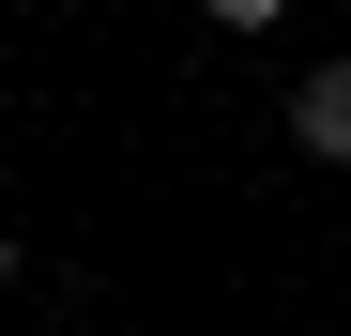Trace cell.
<instances>
[{
    "label": "cell",
    "mask_w": 351,
    "mask_h": 336,
    "mask_svg": "<svg viewBox=\"0 0 351 336\" xmlns=\"http://www.w3.org/2000/svg\"><path fill=\"white\" fill-rule=\"evenodd\" d=\"M199 16H214V31H275L290 0H199Z\"/></svg>",
    "instance_id": "7a4b0ae2"
},
{
    "label": "cell",
    "mask_w": 351,
    "mask_h": 336,
    "mask_svg": "<svg viewBox=\"0 0 351 336\" xmlns=\"http://www.w3.org/2000/svg\"><path fill=\"white\" fill-rule=\"evenodd\" d=\"M16 275H31V245H16V230H0V291H16Z\"/></svg>",
    "instance_id": "3957f363"
},
{
    "label": "cell",
    "mask_w": 351,
    "mask_h": 336,
    "mask_svg": "<svg viewBox=\"0 0 351 336\" xmlns=\"http://www.w3.org/2000/svg\"><path fill=\"white\" fill-rule=\"evenodd\" d=\"M290 153H321V168H351V62H321V77H290Z\"/></svg>",
    "instance_id": "6da1fadb"
}]
</instances>
